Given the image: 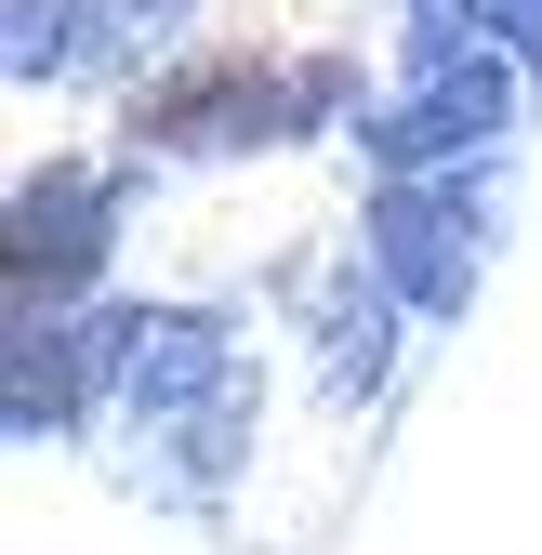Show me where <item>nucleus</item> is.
<instances>
[{"instance_id": "1", "label": "nucleus", "mask_w": 542, "mask_h": 555, "mask_svg": "<svg viewBox=\"0 0 542 555\" xmlns=\"http://www.w3.org/2000/svg\"><path fill=\"white\" fill-rule=\"evenodd\" d=\"M106 397L132 410V463L172 503L238 490V463L264 437V358L225 305H119V384Z\"/></svg>"}, {"instance_id": "2", "label": "nucleus", "mask_w": 542, "mask_h": 555, "mask_svg": "<svg viewBox=\"0 0 542 555\" xmlns=\"http://www.w3.org/2000/svg\"><path fill=\"white\" fill-rule=\"evenodd\" d=\"M358 106V53H264V40H212V53H172L159 80H132L119 106V159H292L318 146L331 119Z\"/></svg>"}, {"instance_id": "3", "label": "nucleus", "mask_w": 542, "mask_h": 555, "mask_svg": "<svg viewBox=\"0 0 542 555\" xmlns=\"http://www.w3.org/2000/svg\"><path fill=\"white\" fill-rule=\"evenodd\" d=\"M358 251L411 318H463L477 278H490V198H463V159L450 172H371Z\"/></svg>"}, {"instance_id": "4", "label": "nucleus", "mask_w": 542, "mask_h": 555, "mask_svg": "<svg viewBox=\"0 0 542 555\" xmlns=\"http://www.w3.org/2000/svg\"><path fill=\"white\" fill-rule=\"evenodd\" d=\"M529 93V66L503 40H463V53H411V93L358 119V159L371 172H450V159H490L503 119Z\"/></svg>"}, {"instance_id": "5", "label": "nucleus", "mask_w": 542, "mask_h": 555, "mask_svg": "<svg viewBox=\"0 0 542 555\" xmlns=\"http://www.w3.org/2000/svg\"><path fill=\"white\" fill-rule=\"evenodd\" d=\"M119 212H132V159H40L0 185V251H14L27 305H80L119 251Z\"/></svg>"}, {"instance_id": "6", "label": "nucleus", "mask_w": 542, "mask_h": 555, "mask_svg": "<svg viewBox=\"0 0 542 555\" xmlns=\"http://www.w3.org/2000/svg\"><path fill=\"white\" fill-rule=\"evenodd\" d=\"M119 384V305H40L0 331V437H80Z\"/></svg>"}, {"instance_id": "7", "label": "nucleus", "mask_w": 542, "mask_h": 555, "mask_svg": "<svg viewBox=\"0 0 542 555\" xmlns=\"http://www.w3.org/2000/svg\"><path fill=\"white\" fill-rule=\"evenodd\" d=\"M305 331H318V397H331V410L384 397V371H397V292L371 278V251H345V264L305 292Z\"/></svg>"}, {"instance_id": "8", "label": "nucleus", "mask_w": 542, "mask_h": 555, "mask_svg": "<svg viewBox=\"0 0 542 555\" xmlns=\"http://www.w3.org/2000/svg\"><path fill=\"white\" fill-rule=\"evenodd\" d=\"M185 0H80V66L66 80H119V66H172Z\"/></svg>"}, {"instance_id": "9", "label": "nucleus", "mask_w": 542, "mask_h": 555, "mask_svg": "<svg viewBox=\"0 0 542 555\" xmlns=\"http://www.w3.org/2000/svg\"><path fill=\"white\" fill-rule=\"evenodd\" d=\"M80 66V0H0V80H66Z\"/></svg>"}, {"instance_id": "10", "label": "nucleus", "mask_w": 542, "mask_h": 555, "mask_svg": "<svg viewBox=\"0 0 542 555\" xmlns=\"http://www.w3.org/2000/svg\"><path fill=\"white\" fill-rule=\"evenodd\" d=\"M490 40V0H411V53H463Z\"/></svg>"}, {"instance_id": "11", "label": "nucleus", "mask_w": 542, "mask_h": 555, "mask_svg": "<svg viewBox=\"0 0 542 555\" xmlns=\"http://www.w3.org/2000/svg\"><path fill=\"white\" fill-rule=\"evenodd\" d=\"M490 40H503L529 80H542V0H490Z\"/></svg>"}, {"instance_id": "12", "label": "nucleus", "mask_w": 542, "mask_h": 555, "mask_svg": "<svg viewBox=\"0 0 542 555\" xmlns=\"http://www.w3.org/2000/svg\"><path fill=\"white\" fill-rule=\"evenodd\" d=\"M14 318H40V305H27V278H14V251H0V331H14Z\"/></svg>"}]
</instances>
